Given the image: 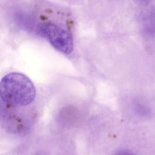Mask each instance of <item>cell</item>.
<instances>
[{
    "mask_svg": "<svg viewBox=\"0 0 155 155\" xmlns=\"http://www.w3.org/2000/svg\"><path fill=\"white\" fill-rule=\"evenodd\" d=\"M37 31L60 52L70 54L73 51V36L72 32L64 27L52 22H45L38 25Z\"/></svg>",
    "mask_w": 155,
    "mask_h": 155,
    "instance_id": "2",
    "label": "cell"
},
{
    "mask_svg": "<svg viewBox=\"0 0 155 155\" xmlns=\"http://www.w3.org/2000/svg\"><path fill=\"white\" fill-rule=\"evenodd\" d=\"M136 112L138 114L143 115H146L149 114V110H148V108L143 105L139 104L136 105Z\"/></svg>",
    "mask_w": 155,
    "mask_h": 155,
    "instance_id": "3",
    "label": "cell"
},
{
    "mask_svg": "<svg viewBox=\"0 0 155 155\" xmlns=\"http://www.w3.org/2000/svg\"><path fill=\"white\" fill-rule=\"evenodd\" d=\"M33 155H46L45 153H43V152H38V153H36Z\"/></svg>",
    "mask_w": 155,
    "mask_h": 155,
    "instance_id": "6",
    "label": "cell"
},
{
    "mask_svg": "<svg viewBox=\"0 0 155 155\" xmlns=\"http://www.w3.org/2000/svg\"><path fill=\"white\" fill-rule=\"evenodd\" d=\"M2 101L12 107H24L34 100L36 90L30 78L22 74L12 73L5 75L0 83Z\"/></svg>",
    "mask_w": 155,
    "mask_h": 155,
    "instance_id": "1",
    "label": "cell"
},
{
    "mask_svg": "<svg viewBox=\"0 0 155 155\" xmlns=\"http://www.w3.org/2000/svg\"><path fill=\"white\" fill-rule=\"evenodd\" d=\"M114 155H135L133 153L126 150H121L116 153Z\"/></svg>",
    "mask_w": 155,
    "mask_h": 155,
    "instance_id": "5",
    "label": "cell"
},
{
    "mask_svg": "<svg viewBox=\"0 0 155 155\" xmlns=\"http://www.w3.org/2000/svg\"><path fill=\"white\" fill-rule=\"evenodd\" d=\"M135 2L141 5H146L151 2V0H134Z\"/></svg>",
    "mask_w": 155,
    "mask_h": 155,
    "instance_id": "4",
    "label": "cell"
}]
</instances>
